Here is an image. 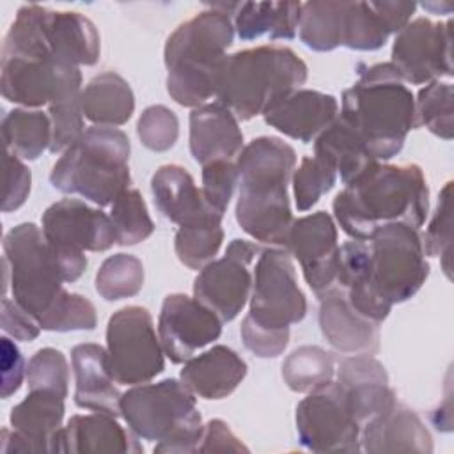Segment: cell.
I'll list each match as a JSON object with an SVG mask.
<instances>
[{
  "label": "cell",
  "mask_w": 454,
  "mask_h": 454,
  "mask_svg": "<svg viewBox=\"0 0 454 454\" xmlns=\"http://www.w3.org/2000/svg\"><path fill=\"white\" fill-rule=\"evenodd\" d=\"M429 275L419 229L404 223L380 227L367 239L339 247L335 286L362 316L383 323L395 303L408 301Z\"/></svg>",
  "instance_id": "cell-1"
},
{
  "label": "cell",
  "mask_w": 454,
  "mask_h": 454,
  "mask_svg": "<svg viewBox=\"0 0 454 454\" xmlns=\"http://www.w3.org/2000/svg\"><path fill=\"white\" fill-rule=\"evenodd\" d=\"M5 286L46 332L94 330L98 316L92 301L64 289L67 271L60 254L34 223H20L4 236Z\"/></svg>",
  "instance_id": "cell-2"
},
{
  "label": "cell",
  "mask_w": 454,
  "mask_h": 454,
  "mask_svg": "<svg viewBox=\"0 0 454 454\" xmlns=\"http://www.w3.org/2000/svg\"><path fill=\"white\" fill-rule=\"evenodd\" d=\"M333 218L351 239H367L392 223L420 229L429 211V188L415 163L374 161L333 199Z\"/></svg>",
  "instance_id": "cell-3"
},
{
  "label": "cell",
  "mask_w": 454,
  "mask_h": 454,
  "mask_svg": "<svg viewBox=\"0 0 454 454\" xmlns=\"http://www.w3.org/2000/svg\"><path fill=\"white\" fill-rule=\"evenodd\" d=\"M294 167V149L277 137H257L238 154L236 222L255 241L286 248L294 222L287 193Z\"/></svg>",
  "instance_id": "cell-4"
},
{
  "label": "cell",
  "mask_w": 454,
  "mask_h": 454,
  "mask_svg": "<svg viewBox=\"0 0 454 454\" xmlns=\"http://www.w3.org/2000/svg\"><path fill=\"white\" fill-rule=\"evenodd\" d=\"M339 117L378 161L399 154L417 128L415 98L390 62L358 67V80L342 92Z\"/></svg>",
  "instance_id": "cell-5"
},
{
  "label": "cell",
  "mask_w": 454,
  "mask_h": 454,
  "mask_svg": "<svg viewBox=\"0 0 454 454\" xmlns=\"http://www.w3.org/2000/svg\"><path fill=\"white\" fill-rule=\"evenodd\" d=\"M234 41L231 16L206 9L181 23L165 41L167 92L181 106L197 108L216 94L218 78Z\"/></svg>",
  "instance_id": "cell-6"
},
{
  "label": "cell",
  "mask_w": 454,
  "mask_h": 454,
  "mask_svg": "<svg viewBox=\"0 0 454 454\" xmlns=\"http://www.w3.org/2000/svg\"><path fill=\"white\" fill-rule=\"evenodd\" d=\"M252 277L250 309L241 323V340L255 356L275 358L289 344V326L305 317L307 298L286 248L262 250Z\"/></svg>",
  "instance_id": "cell-7"
},
{
  "label": "cell",
  "mask_w": 454,
  "mask_h": 454,
  "mask_svg": "<svg viewBox=\"0 0 454 454\" xmlns=\"http://www.w3.org/2000/svg\"><path fill=\"white\" fill-rule=\"evenodd\" d=\"M307 76V64L287 46L248 48L227 55L215 98L238 121H250L282 96L301 89Z\"/></svg>",
  "instance_id": "cell-8"
},
{
  "label": "cell",
  "mask_w": 454,
  "mask_h": 454,
  "mask_svg": "<svg viewBox=\"0 0 454 454\" xmlns=\"http://www.w3.org/2000/svg\"><path fill=\"white\" fill-rule=\"evenodd\" d=\"M129 138L119 128L90 126L67 147L50 172L55 190L80 195L99 207L129 188Z\"/></svg>",
  "instance_id": "cell-9"
},
{
  "label": "cell",
  "mask_w": 454,
  "mask_h": 454,
  "mask_svg": "<svg viewBox=\"0 0 454 454\" xmlns=\"http://www.w3.org/2000/svg\"><path fill=\"white\" fill-rule=\"evenodd\" d=\"M121 417L135 436L156 442L154 452H197L204 431L195 395L174 378L124 392Z\"/></svg>",
  "instance_id": "cell-10"
},
{
  "label": "cell",
  "mask_w": 454,
  "mask_h": 454,
  "mask_svg": "<svg viewBox=\"0 0 454 454\" xmlns=\"http://www.w3.org/2000/svg\"><path fill=\"white\" fill-rule=\"evenodd\" d=\"M165 351L153 317L140 305L114 312L106 325V360L115 383L142 385L165 369Z\"/></svg>",
  "instance_id": "cell-11"
},
{
  "label": "cell",
  "mask_w": 454,
  "mask_h": 454,
  "mask_svg": "<svg viewBox=\"0 0 454 454\" xmlns=\"http://www.w3.org/2000/svg\"><path fill=\"white\" fill-rule=\"evenodd\" d=\"M300 443L312 452H360V424L349 411L346 397L330 381L303 397L296 406Z\"/></svg>",
  "instance_id": "cell-12"
},
{
  "label": "cell",
  "mask_w": 454,
  "mask_h": 454,
  "mask_svg": "<svg viewBox=\"0 0 454 454\" xmlns=\"http://www.w3.org/2000/svg\"><path fill=\"white\" fill-rule=\"evenodd\" d=\"M0 90L4 99L25 108L50 106L82 94V73L55 59L2 57Z\"/></svg>",
  "instance_id": "cell-13"
},
{
  "label": "cell",
  "mask_w": 454,
  "mask_h": 454,
  "mask_svg": "<svg viewBox=\"0 0 454 454\" xmlns=\"http://www.w3.org/2000/svg\"><path fill=\"white\" fill-rule=\"evenodd\" d=\"M390 64L404 83L424 85L452 76V21L411 20L395 34Z\"/></svg>",
  "instance_id": "cell-14"
},
{
  "label": "cell",
  "mask_w": 454,
  "mask_h": 454,
  "mask_svg": "<svg viewBox=\"0 0 454 454\" xmlns=\"http://www.w3.org/2000/svg\"><path fill=\"white\" fill-rule=\"evenodd\" d=\"M262 248L247 239H232L225 255L206 264L193 280V298L213 310L222 323L232 321L252 293L250 262Z\"/></svg>",
  "instance_id": "cell-15"
},
{
  "label": "cell",
  "mask_w": 454,
  "mask_h": 454,
  "mask_svg": "<svg viewBox=\"0 0 454 454\" xmlns=\"http://www.w3.org/2000/svg\"><path fill=\"white\" fill-rule=\"evenodd\" d=\"M222 319L199 300L183 293L168 294L160 310L158 335L165 355L174 364H184L195 351L216 340Z\"/></svg>",
  "instance_id": "cell-16"
},
{
  "label": "cell",
  "mask_w": 454,
  "mask_h": 454,
  "mask_svg": "<svg viewBox=\"0 0 454 454\" xmlns=\"http://www.w3.org/2000/svg\"><path fill=\"white\" fill-rule=\"evenodd\" d=\"M41 225L48 243L59 250L85 254L117 245L110 216L78 199H62L48 206Z\"/></svg>",
  "instance_id": "cell-17"
},
{
  "label": "cell",
  "mask_w": 454,
  "mask_h": 454,
  "mask_svg": "<svg viewBox=\"0 0 454 454\" xmlns=\"http://www.w3.org/2000/svg\"><path fill=\"white\" fill-rule=\"evenodd\" d=\"M286 250L300 262L303 278L317 294L337 280L339 243L337 225L326 211H316L293 222Z\"/></svg>",
  "instance_id": "cell-18"
},
{
  "label": "cell",
  "mask_w": 454,
  "mask_h": 454,
  "mask_svg": "<svg viewBox=\"0 0 454 454\" xmlns=\"http://www.w3.org/2000/svg\"><path fill=\"white\" fill-rule=\"evenodd\" d=\"M64 411V397L48 390H30L11 410V429H2L0 450L4 454L57 452Z\"/></svg>",
  "instance_id": "cell-19"
},
{
  "label": "cell",
  "mask_w": 454,
  "mask_h": 454,
  "mask_svg": "<svg viewBox=\"0 0 454 454\" xmlns=\"http://www.w3.org/2000/svg\"><path fill=\"white\" fill-rule=\"evenodd\" d=\"M337 385L360 427L397 403L383 364L372 355L342 358L337 367Z\"/></svg>",
  "instance_id": "cell-20"
},
{
  "label": "cell",
  "mask_w": 454,
  "mask_h": 454,
  "mask_svg": "<svg viewBox=\"0 0 454 454\" xmlns=\"http://www.w3.org/2000/svg\"><path fill=\"white\" fill-rule=\"evenodd\" d=\"M319 328L332 348L349 355L380 351V323L356 312L339 286L317 294Z\"/></svg>",
  "instance_id": "cell-21"
},
{
  "label": "cell",
  "mask_w": 454,
  "mask_h": 454,
  "mask_svg": "<svg viewBox=\"0 0 454 454\" xmlns=\"http://www.w3.org/2000/svg\"><path fill=\"white\" fill-rule=\"evenodd\" d=\"M337 115V99L332 94L312 89L291 90L262 114L268 126L303 144L314 142Z\"/></svg>",
  "instance_id": "cell-22"
},
{
  "label": "cell",
  "mask_w": 454,
  "mask_h": 454,
  "mask_svg": "<svg viewBox=\"0 0 454 454\" xmlns=\"http://www.w3.org/2000/svg\"><path fill=\"white\" fill-rule=\"evenodd\" d=\"M39 30L53 59L78 67L94 66L99 60V32L87 16L39 5Z\"/></svg>",
  "instance_id": "cell-23"
},
{
  "label": "cell",
  "mask_w": 454,
  "mask_h": 454,
  "mask_svg": "<svg viewBox=\"0 0 454 454\" xmlns=\"http://www.w3.org/2000/svg\"><path fill=\"white\" fill-rule=\"evenodd\" d=\"M151 192L158 211L179 227L223 220V215L206 202L202 190L181 165L160 167L151 177Z\"/></svg>",
  "instance_id": "cell-24"
},
{
  "label": "cell",
  "mask_w": 454,
  "mask_h": 454,
  "mask_svg": "<svg viewBox=\"0 0 454 454\" xmlns=\"http://www.w3.org/2000/svg\"><path fill=\"white\" fill-rule=\"evenodd\" d=\"M243 144L239 121L222 103H206L190 114V153L202 167L213 161H232Z\"/></svg>",
  "instance_id": "cell-25"
},
{
  "label": "cell",
  "mask_w": 454,
  "mask_h": 454,
  "mask_svg": "<svg viewBox=\"0 0 454 454\" xmlns=\"http://www.w3.org/2000/svg\"><path fill=\"white\" fill-rule=\"evenodd\" d=\"M360 447L371 454H431L433 438L415 411L395 403L362 426Z\"/></svg>",
  "instance_id": "cell-26"
},
{
  "label": "cell",
  "mask_w": 454,
  "mask_h": 454,
  "mask_svg": "<svg viewBox=\"0 0 454 454\" xmlns=\"http://www.w3.org/2000/svg\"><path fill=\"white\" fill-rule=\"evenodd\" d=\"M74 372V404L83 410L121 417V392L110 374L106 349L94 342L71 349Z\"/></svg>",
  "instance_id": "cell-27"
},
{
  "label": "cell",
  "mask_w": 454,
  "mask_h": 454,
  "mask_svg": "<svg viewBox=\"0 0 454 454\" xmlns=\"http://www.w3.org/2000/svg\"><path fill=\"white\" fill-rule=\"evenodd\" d=\"M247 362L231 348L218 344L184 362L179 380L197 397L218 401L231 395L247 376Z\"/></svg>",
  "instance_id": "cell-28"
},
{
  "label": "cell",
  "mask_w": 454,
  "mask_h": 454,
  "mask_svg": "<svg viewBox=\"0 0 454 454\" xmlns=\"http://www.w3.org/2000/svg\"><path fill=\"white\" fill-rule=\"evenodd\" d=\"M115 419L101 411L73 415L59 433L57 452H142L138 436Z\"/></svg>",
  "instance_id": "cell-29"
},
{
  "label": "cell",
  "mask_w": 454,
  "mask_h": 454,
  "mask_svg": "<svg viewBox=\"0 0 454 454\" xmlns=\"http://www.w3.org/2000/svg\"><path fill=\"white\" fill-rule=\"evenodd\" d=\"M82 112L94 126H122L135 112L133 90L114 71L96 74L82 90Z\"/></svg>",
  "instance_id": "cell-30"
},
{
  "label": "cell",
  "mask_w": 454,
  "mask_h": 454,
  "mask_svg": "<svg viewBox=\"0 0 454 454\" xmlns=\"http://www.w3.org/2000/svg\"><path fill=\"white\" fill-rule=\"evenodd\" d=\"M301 14V2H239L234 12V32L243 41L262 35L270 39H294Z\"/></svg>",
  "instance_id": "cell-31"
},
{
  "label": "cell",
  "mask_w": 454,
  "mask_h": 454,
  "mask_svg": "<svg viewBox=\"0 0 454 454\" xmlns=\"http://www.w3.org/2000/svg\"><path fill=\"white\" fill-rule=\"evenodd\" d=\"M314 154L333 165L344 184L378 161L369 154L360 138L339 115L314 140Z\"/></svg>",
  "instance_id": "cell-32"
},
{
  "label": "cell",
  "mask_w": 454,
  "mask_h": 454,
  "mask_svg": "<svg viewBox=\"0 0 454 454\" xmlns=\"http://www.w3.org/2000/svg\"><path fill=\"white\" fill-rule=\"evenodd\" d=\"M5 151L21 160H37L51 144V121L41 110L14 108L2 119Z\"/></svg>",
  "instance_id": "cell-33"
},
{
  "label": "cell",
  "mask_w": 454,
  "mask_h": 454,
  "mask_svg": "<svg viewBox=\"0 0 454 454\" xmlns=\"http://www.w3.org/2000/svg\"><path fill=\"white\" fill-rule=\"evenodd\" d=\"M340 46L374 51L385 46L390 32L372 2H340Z\"/></svg>",
  "instance_id": "cell-34"
},
{
  "label": "cell",
  "mask_w": 454,
  "mask_h": 454,
  "mask_svg": "<svg viewBox=\"0 0 454 454\" xmlns=\"http://www.w3.org/2000/svg\"><path fill=\"white\" fill-rule=\"evenodd\" d=\"M333 356L319 346H301L282 364V378L286 385L298 394H309L333 381Z\"/></svg>",
  "instance_id": "cell-35"
},
{
  "label": "cell",
  "mask_w": 454,
  "mask_h": 454,
  "mask_svg": "<svg viewBox=\"0 0 454 454\" xmlns=\"http://www.w3.org/2000/svg\"><path fill=\"white\" fill-rule=\"evenodd\" d=\"M340 2L312 0L301 4L300 39L314 51H332L340 46Z\"/></svg>",
  "instance_id": "cell-36"
},
{
  "label": "cell",
  "mask_w": 454,
  "mask_h": 454,
  "mask_svg": "<svg viewBox=\"0 0 454 454\" xmlns=\"http://www.w3.org/2000/svg\"><path fill=\"white\" fill-rule=\"evenodd\" d=\"M144 264L131 254H114L96 273V291L106 301L131 298L144 287Z\"/></svg>",
  "instance_id": "cell-37"
},
{
  "label": "cell",
  "mask_w": 454,
  "mask_h": 454,
  "mask_svg": "<svg viewBox=\"0 0 454 454\" xmlns=\"http://www.w3.org/2000/svg\"><path fill=\"white\" fill-rule=\"evenodd\" d=\"M452 85L449 82L434 80L426 83L415 99L417 128L424 126L433 135L452 140L454 137V110H452Z\"/></svg>",
  "instance_id": "cell-38"
},
{
  "label": "cell",
  "mask_w": 454,
  "mask_h": 454,
  "mask_svg": "<svg viewBox=\"0 0 454 454\" xmlns=\"http://www.w3.org/2000/svg\"><path fill=\"white\" fill-rule=\"evenodd\" d=\"M108 216L114 223L117 245L121 247L145 241L154 232V222L149 216L145 200L135 188H128L114 200Z\"/></svg>",
  "instance_id": "cell-39"
},
{
  "label": "cell",
  "mask_w": 454,
  "mask_h": 454,
  "mask_svg": "<svg viewBox=\"0 0 454 454\" xmlns=\"http://www.w3.org/2000/svg\"><path fill=\"white\" fill-rule=\"evenodd\" d=\"M223 241L222 222H204L179 227L174 238L177 259L190 270H202L215 261Z\"/></svg>",
  "instance_id": "cell-40"
},
{
  "label": "cell",
  "mask_w": 454,
  "mask_h": 454,
  "mask_svg": "<svg viewBox=\"0 0 454 454\" xmlns=\"http://www.w3.org/2000/svg\"><path fill=\"white\" fill-rule=\"evenodd\" d=\"M293 192L298 211H309L337 181V170L319 156H303L293 172Z\"/></svg>",
  "instance_id": "cell-41"
},
{
  "label": "cell",
  "mask_w": 454,
  "mask_h": 454,
  "mask_svg": "<svg viewBox=\"0 0 454 454\" xmlns=\"http://www.w3.org/2000/svg\"><path fill=\"white\" fill-rule=\"evenodd\" d=\"M424 252L431 257H440L443 273L452 277V181L445 183L438 195L436 209L422 236Z\"/></svg>",
  "instance_id": "cell-42"
},
{
  "label": "cell",
  "mask_w": 454,
  "mask_h": 454,
  "mask_svg": "<svg viewBox=\"0 0 454 454\" xmlns=\"http://www.w3.org/2000/svg\"><path fill=\"white\" fill-rule=\"evenodd\" d=\"M28 390H48L60 397H67L69 367L62 351L55 348L37 349L27 364Z\"/></svg>",
  "instance_id": "cell-43"
},
{
  "label": "cell",
  "mask_w": 454,
  "mask_h": 454,
  "mask_svg": "<svg viewBox=\"0 0 454 454\" xmlns=\"http://www.w3.org/2000/svg\"><path fill=\"white\" fill-rule=\"evenodd\" d=\"M137 135L144 147L154 153H165L177 142V115L165 105L147 106L137 122Z\"/></svg>",
  "instance_id": "cell-44"
},
{
  "label": "cell",
  "mask_w": 454,
  "mask_h": 454,
  "mask_svg": "<svg viewBox=\"0 0 454 454\" xmlns=\"http://www.w3.org/2000/svg\"><path fill=\"white\" fill-rule=\"evenodd\" d=\"M48 115L51 121L50 153L53 154L64 153L85 131L83 112H82V94L50 105Z\"/></svg>",
  "instance_id": "cell-45"
},
{
  "label": "cell",
  "mask_w": 454,
  "mask_h": 454,
  "mask_svg": "<svg viewBox=\"0 0 454 454\" xmlns=\"http://www.w3.org/2000/svg\"><path fill=\"white\" fill-rule=\"evenodd\" d=\"M238 183L236 161H213L202 167V195L220 215H225Z\"/></svg>",
  "instance_id": "cell-46"
},
{
  "label": "cell",
  "mask_w": 454,
  "mask_h": 454,
  "mask_svg": "<svg viewBox=\"0 0 454 454\" xmlns=\"http://www.w3.org/2000/svg\"><path fill=\"white\" fill-rule=\"evenodd\" d=\"M4 167H5V193L2 200V211L11 213L25 204L30 193L32 184V172L30 168L21 161V158L11 154L5 151L4 156Z\"/></svg>",
  "instance_id": "cell-47"
},
{
  "label": "cell",
  "mask_w": 454,
  "mask_h": 454,
  "mask_svg": "<svg viewBox=\"0 0 454 454\" xmlns=\"http://www.w3.org/2000/svg\"><path fill=\"white\" fill-rule=\"evenodd\" d=\"M2 330L25 342L37 339L41 333L39 323L9 296L2 298Z\"/></svg>",
  "instance_id": "cell-48"
},
{
  "label": "cell",
  "mask_w": 454,
  "mask_h": 454,
  "mask_svg": "<svg viewBox=\"0 0 454 454\" xmlns=\"http://www.w3.org/2000/svg\"><path fill=\"white\" fill-rule=\"evenodd\" d=\"M2 399L11 397L14 392L20 390L23 383V374H27V367L23 364V355L18 346L4 337L2 339Z\"/></svg>",
  "instance_id": "cell-49"
},
{
  "label": "cell",
  "mask_w": 454,
  "mask_h": 454,
  "mask_svg": "<svg viewBox=\"0 0 454 454\" xmlns=\"http://www.w3.org/2000/svg\"><path fill=\"white\" fill-rule=\"evenodd\" d=\"M218 450H234V452H241V450H248L238 438L236 434L229 429V426L220 420V419H213L204 426L202 431V438L199 443L197 452H218Z\"/></svg>",
  "instance_id": "cell-50"
},
{
  "label": "cell",
  "mask_w": 454,
  "mask_h": 454,
  "mask_svg": "<svg viewBox=\"0 0 454 454\" xmlns=\"http://www.w3.org/2000/svg\"><path fill=\"white\" fill-rule=\"evenodd\" d=\"M380 16L383 18L390 34L401 32L410 21L413 12L417 11V4L413 2H372Z\"/></svg>",
  "instance_id": "cell-51"
},
{
  "label": "cell",
  "mask_w": 454,
  "mask_h": 454,
  "mask_svg": "<svg viewBox=\"0 0 454 454\" xmlns=\"http://www.w3.org/2000/svg\"><path fill=\"white\" fill-rule=\"evenodd\" d=\"M422 7L427 9V11H433V12H442V11L445 9V12L449 14L454 5H452L450 2H443V4H440V5H438V4H422Z\"/></svg>",
  "instance_id": "cell-52"
}]
</instances>
